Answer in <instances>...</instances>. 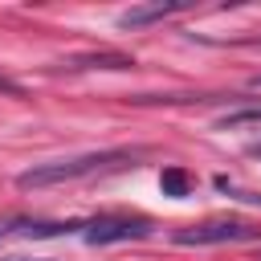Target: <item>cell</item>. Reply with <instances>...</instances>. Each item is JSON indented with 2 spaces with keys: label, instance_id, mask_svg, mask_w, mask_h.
<instances>
[{
  "label": "cell",
  "instance_id": "7a4b0ae2",
  "mask_svg": "<svg viewBox=\"0 0 261 261\" xmlns=\"http://www.w3.org/2000/svg\"><path fill=\"white\" fill-rule=\"evenodd\" d=\"M77 232L86 245H118V241H143L151 232V220L147 216H98V220H86Z\"/></svg>",
  "mask_w": 261,
  "mask_h": 261
},
{
  "label": "cell",
  "instance_id": "277c9868",
  "mask_svg": "<svg viewBox=\"0 0 261 261\" xmlns=\"http://www.w3.org/2000/svg\"><path fill=\"white\" fill-rule=\"evenodd\" d=\"M184 8H188L184 0H155V4H139V8H126V12H118V29H147V24H155V20H167V16L184 12Z\"/></svg>",
  "mask_w": 261,
  "mask_h": 261
},
{
  "label": "cell",
  "instance_id": "3957f363",
  "mask_svg": "<svg viewBox=\"0 0 261 261\" xmlns=\"http://www.w3.org/2000/svg\"><path fill=\"white\" fill-rule=\"evenodd\" d=\"M261 228L245 220H204L184 232H175V245H232V241H257Z\"/></svg>",
  "mask_w": 261,
  "mask_h": 261
},
{
  "label": "cell",
  "instance_id": "30bf717a",
  "mask_svg": "<svg viewBox=\"0 0 261 261\" xmlns=\"http://www.w3.org/2000/svg\"><path fill=\"white\" fill-rule=\"evenodd\" d=\"M0 261H49V257H0Z\"/></svg>",
  "mask_w": 261,
  "mask_h": 261
},
{
  "label": "cell",
  "instance_id": "ba28073f",
  "mask_svg": "<svg viewBox=\"0 0 261 261\" xmlns=\"http://www.w3.org/2000/svg\"><path fill=\"white\" fill-rule=\"evenodd\" d=\"M29 224H33V220H0V241H4V237H16V232L24 237Z\"/></svg>",
  "mask_w": 261,
  "mask_h": 261
},
{
  "label": "cell",
  "instance_id": "52a82bcc",
  "mask_svg": "<svg viewBox=\"0 0 261 261\" xmlns=\"http://www.w3.org/2000/svg\"><path fill=\"white\" fill-rule=\"evenodd\" d=\"M86 65H98V69H126L135 65L130 57H118V53H98V57H73L69 69H86Z\"/></svg>",
  "mask_w": 261,
  "mask_h": 261
},
{
  "label": "cell",
  "instance_id": "9c48e42d",
  "mask_svg": "<svg viewBox=\"0 0 261 261\" xmlns=\"http://www.w3.org/2000/svg\"><path fill=\"white\" fill-rule=\"evenodd\" d=\"M0 90H4V94H20V86H16V82H8V77H0Z\"/></svg>",
  "mask_w": 261,
  "mask_h": 261
},
{
  "label": "cell",
  "instance_id": "5b68a950",
  "mask_svg": "<svg viewBox=\"0 0 261 261\" xmlns=\"http://www.w3.org/2000/svg\"><path fill=\"white\" fill-rule=\"evenodd\" d=\"M159 188H163V196H171V200H184V196L192 192V175H188L184 167H163V175H159Z\"/></svg>",
  "mask_w": 261,
  "mask_h": 261
},
{
  "label": "cell",
  "instance_id": "8992f818",
  "mask_svg": "<svg viewBox=\"0 0 261 261\" xmlns=\"http://www.w3.org/2000/svg\"><path fill=\"white\" fill-rule=\"evenodd\" d=\"M220 130H237V126H261V106H241V110H228L216 118Z\"/></svg>",
  "mask_w": 261,
  "mask_h": 261
},
{
  "label": "cell",
  "instance_id": "7c38bea8",
  "mask_svg": "<svg viewBox=\"0 0 261 261\" xmlns=\"http://www.w3.org/2000/svg\"><path fill=\"white\" fill-rule=\"evenodd\" d=\"M257 86H261V77H257Z\"/></svg>",
  "mask_w": 261,
  "mask_h": 261
},
{
  "label": "cell",
  "instance_id": "8fae6325",
  "mask_svg": "<svg viewBox=\"0 0 261 261\" xmlns=\"http://www.w3.org/2000/svg\"><path fill=\"white\" fill-rule=\"evenodd\" d=\"M249 151H253V155H257V159H261V143H253V147H249Z\"/></svg>",
  "mask_w": 261,
  "mask_h": 261
},
{
  "label": "cell",
  "instance_id": "6da1fadb",
  "mask_svg": "<svg viewBox=\"0 0 261 261\" xmlns=\"http://www.w3.org/2000/svg\"><path fill=\"white\" fill-rule=\"evenodd\" d=\"M135 151H122V147H110V151H86V155H69V159H49V163H33L29 171L16 175V188H53V184H69V179H86L94 171H110V167H122L130 163Z\"/></svg>",
  "mask_w": 261,
  "mask_h": 261
}]
</instances>
